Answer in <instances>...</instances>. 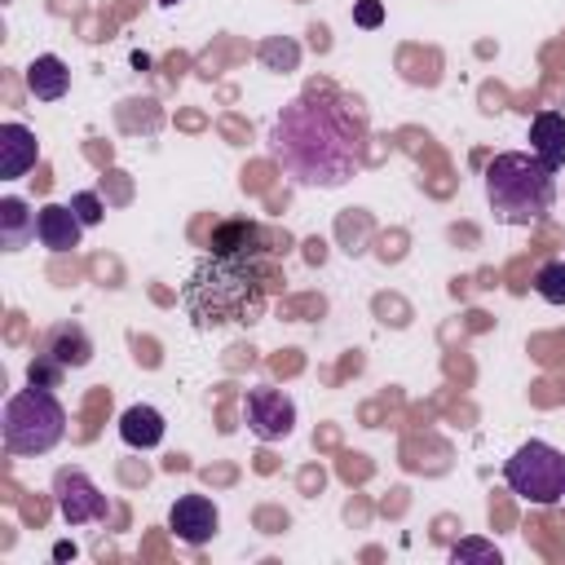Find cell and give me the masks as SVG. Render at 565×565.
Listing matches in <instances>:
<instances>
[{"instance_id":"3","label":"cell","mask_w":565,"mask_h":565,"mask_svg":"<svg viewBox=\"0 0 565 565\" xmlns=\"http://www.w3.org/2000/svg\"><path fill=\"white\" fill-rule=\"evenodd\" d=\"M486 199L503 225H539L556 199V168L534 150H503L486 163Z\"/></svg>"},{"instance_id":"22","label":"cell","mask_w":565,"mask_h":565,"mask_svg":"<svg viewBox=\"0 0 565 565\" xmlns=\"http://www.w3.org/2000/svg\"><path fill=\"white\" fill-rule=\"evenodd\" d=\"M353 22L358 26H380L384 22V4L380 0H358L353 4Z\"/></svg>"},{"instance_id":"5","label":"cell","mask_w":565,"mask_h":565,"mask_svg":"<svg viewBox=\"0 0 565 565\" xmlns=\"http://www.w3.org/2000/svg\"><path fill=\"white\" fill-rule=\"evenodd\" d=\"M503 481L525 503H539V508L565 503V450H556L547 441H525L503 463Z\"/></svg>"},{"instance_id":"17","label":"cell","mask_w":565,"mask_h":565,"mask_svg":"<svg viewBox=\"0 0 565 565\" xmlns=\"http://www.w3.org/2000/svg\"><path fill=\"white\" fill-rule=\"evenodd\" d=\"M260 62H265V71H296L300 66V44L291 40V35H269V40H260Z\"/></svg>"},{"instance_id":"8","label":"cell","mask_w":565,"mask_h":565,"mask_svg":"<svg viewBox=\"0 0 565 565\" xmlns=\"http://www.w3.org/2000/svg\"><path fill=\"white\" fill-rule=\"evenodd\" d=\"M168 525H172V534H177L181 543L203 547V543L216 534L221 512H216V503H212L207 494H181V499L172 503V512H168Z\"/></svg>"},{"instance_id":"6","label":"cell","mask_w":565,"mask_h":565,"mask_svg":"<svg viewBox=\"0 0 565 565\" xmlns=\"http://www.w3.org/2000/svg\"><path fill=\"white\" fill-rule=\"evenodd\" d=\"M53 499H57V512L66 525H88V521L110 516L106 494L97 490V481L84 468H57L53 472Z\"/></svg>"},{"instance_id":"10","label":"cell","mask_w":565,"mask_h":565,"mask_svg":"<svg viewBox=\"0 0 565 565\" xmlns=\"http://www.w3.org/2000/svg\"><path fill=\"white\" fill-rule=\"evenodd\" d=\"M207 252L234 256V260H260L269 252V238L256 221H216L207 234Z\"/></svg>"},{"instance_id":"9","label":"cell","mask_w":565,"mask_h":565,"mask_svg":"<svg viewBox=\"0 0 565 565\" xmlns=\"http://www.w3.org/2000/svg\"><path fill=\"white\" fill-rule=\"evenodd\" d=\"M35 353L49 358V362H57V366H66V371H79V366L93 362V340H88V331L79 322H53L35 340Z\"/></svg>"},{"instance_id":"15","label":"cell","mask_w":565,"mask_h":565,"mask_svg":"<svg viewBox=\"0 0 565 565\" xmlns=\"http://www.w3.org/2000/svg\"><path fill=\"white\" fill-rule=\"evenodd\" d=\"M163 433H168L163 415H159L154 406H146V402H137V406H128V411L119 415V437H124V446H132V450H154V446L163 441Z\"/></svg>"},{"instance_id":"12","label":"cell","mask_w":565,"mask_h":565,"mask_svg":"<svg viewBox=\"0 0 565 565\" xmlns=\"http://www.w3.org/2000/svg\"><path fill=\"white\" fill-rule=\"evenodd\" d=\"M84 238V221L75 216L71 203H44L40 207V243L49 252H75Z\"/></svg>"},{"instance_id":"13","label":"cell","mask_w":565,"mask_h":565,"mask_svg":"<svg viewBox=\"0 0 565 565\" xmlns=\"http://www.w3.org/2000/svg\"><path fill=\"white\" fill-rule=\"evenodd\" d=\"M22 79H26V93H31L35 102H57V97H66V88H71V71H66V62H62L57 53L31 57L26 71H22Z\"/></svg>"},{"instance_id":"24","label":"cell","mask_w":565,"mask_h":565,"mask_svg":"<svg viewBox=\"0 0 565 565\" xmlns=\"http://www.w3.org/2000/svg\"><path fill=\"white\" fill-rule=\"evenodd\" d=\"M159 4H177V0H159Z\"/></svg>"},{"instance_id":"23","label":"cell","mask_w":565,"mask_h":565,"mask_svg":"<svg viewBox=\"0 0 565 565\" xmlns=\"http://www.w3.org/2000/svg\"><path fill=\"white\" fill-rule=\"evenodd\" d=\"M53 556H57V561H66V556H75V547H71V543H57V547H53Z\"/></svg>"},{"instance_id":"20","label":"cell","mask_w":565,"mask_h":565,"mask_svg":"<svg viewBox=\"0 0 565 565\" xmlns=\"http://www.w3.org/2000/svg\"><path fill=\"white\" fill-rule=\"evenodd\" d=\"M62 375H66V366H57V362H49V358H40V353L26 362V384L57 388V384H62Z\"/></svg>"},{"instance_id":"11","label":"cell","mask_w":565,"mask_h":565,"mask_svg":"<svg viewBox=\"0 0 565 565\" xmlns=\"http://www.w3.org/2000/svg\"><path fill=\"white\" fill-rule=\"evenodd\" d=\"M35 159H40L35 132L26 124H18V119L0 124V177L4 181H18V177H26L35 168Z\"/></svg>"},{"instance_id":"14","label":"cell","mask_w":565,"mask_h":565,"mask_svg":"<svg viewBox=\"0 0 565 565\" xmlns=\"http://www.w3.org/2000/svg\"><path fill=\"white\" fill-rule=\"evenodd\" d=\"M35 234H40V212H31L18 194L0 199V247L4 252H22Z\"/></svg>"},{"instance_id":"21","label":"cell","mask_w":565,"mask_h":565,"mask_svg":"<svg viewBox=\"0 0 565 565\" xmlns=\"http://www.w3.org/2000/svg\"><path fill=\"white\" fill-rule=\"evenodd\" d=\"M71 207H75V216H79L84 225H97V221L106 216V207H102V199H97L93 190H79V194H71Z\"/></svg>"},{"instance_id":"1","label":"cell","mask_w":565,"mask_h":565,"mask_svg":"<svg viewBox=\"0 0 565 565\" xmlns=\"http://www.w3.org/2000/svg\"><path fill=\"white\" fill-rule=\"evenodd\" d=\"M358 137V124L340 106H331L318 93H305L278 110L269 128V154L296 185L335 190L362 163Z\"/></svg>"},{"instance_id":"18","label":"cell","mask_w":565,"mask_h":565,"mask_svg":"<svg viewBox=\"0 0 565 565\" xmlns=\"http://www.w3.org/2000/svg\"><path fill=\"white\" fill-rule=\"evenodd\" d=\"M534 291L547 305H565V260H543L534 274Z\"/></svg>"},{"instance_id":"2","label":"cell","mask_w":565,"mask_h":565,"mask_svg":"<svg viewBox=\"0 0 565 565\" xmlns=\"http://www.w3.org/2000/svg\"><path fill=\"white\" fill-rule=\"evenodd\" d=\"M181 309L199 331L256 322L265 313L260 260H234V256L207 252L181 282Z\"/></svg>"},{"instance_id":"4","label":"cell","mask_w":565,"mask_h":565,"mask_svg":"<svg viewBox=\"0 0 565 565\" xmlns=\"http://www.w3.org/2000/svg\"><path fill=\"white\" fill-rule=\"evenodd\" d=\"M0 433L9 455H49L66 437V411L53 397V388L26 384L4 402Z\"/></svg>"},{"instance_id":"16","label":"cell","mask_w":565,"mask_h":565,"mask_svg":"<svg viewBox=\"0 0 565 565\" xmlns=\"http://www.w3.org/2000/svg\"><path fill=\"white\" fill-rule=\"evenodd\" d=\"M530 150L547 168H561L565 163V115L561 110H539L530 119Z\"/></svg>"},{"instance_id":"19","label":"cell","mask_w":565,"mask_h":565,"mask_svg":"<svg viewBox=\"0 0 565 565\" xmlns=\"http://www.w3.org/2000/svg\"><path fill=\"white\" fill-rule=\"evenodd\" d=\"M450 561H455V565H463V561H490V565H499V547L486 543V539H459V543L450 547Z\"/></svg>"},{"instance_id":"7","label":"cell","mask_w":565,"mask_h":565,"mask_svg":"<svg viewBox=\"0 0 565 565\" xmlns=\"http://www.w3.org/2000/svg\"><path fill=\"white\" fill-rule=\"evenodd\" d=\"M243 419L260 441H278L296 428V402L274 384H256L243 397Z\"/></svg>"}]
</instances>
